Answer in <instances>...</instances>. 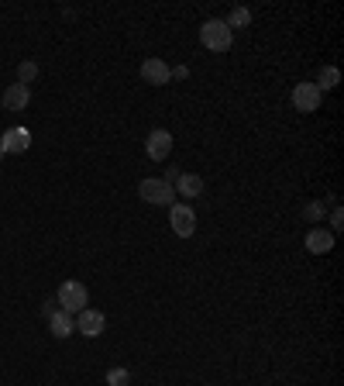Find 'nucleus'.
Instances as JSON below:
<instances>
[{
    "label": "nucleus",
    "mask_w": 344,
    "mask_h": 386,
    "mask_svg": "<svg viewBox=\"0 0 344 386\" xmlns=\"http://www.w3.org/2000/svg\"><path fill=\"white\" fill-rule=\"evenodd\" d=\"M200 42H203V49H210V52H227L231 42H234V31H231L221 17H210V21L200 24Z\"/></svg>",
    "instance_id": "obj_1"
},
{
    "label": "nucleus",
    "mask_w": 344,
    "mask_h": 386,
    "mask_svg": "<svg viewBox=\"0 0 344 386\" xmlns=\"http://www.w3.org/2000/svg\"><path fill=\"white\" fill-rule=\"evenodd\" d=\"M55 303H59V310H66V314H73V317H76L83 307H89V293H86L83 283H76V280H66V283H59Z\"/></svg>",
    "instance_id": "obj_2"
},
{
    "label": "nucleus",
    "mask_w": 344,
    "mask_h": 386,
    "mask_svg": "<svg viewBox=\"0 0 344 386\" xmlns=\"http://www.w3.org/2000/svg\"><path fill=\"white\" fill-rule=\"evenodd\" d=\"M138 193H141L145 203H159V207H172V203L179 200L175 190H172V183H166V180H141V183H138Z\"/></svg>",
    "instance_id": "obj_3"
},
{
    "label": "nucleus",
    "mask_w": 344,
    "mask_h": 386,
    "mask_svg": "<svg viewBox=\"0 0 344 386\" xmlns=\"http://www.w3.org/2000/svg\"><path fill=\"white\" fill-rule=\"evenodd\" d=\"M169 221H172V231H175L179 238H189V235L196 231V214H193V207H189L186 200H175V203H172Z\"/></svg>",
    "instance_id": "obj_4"
},
{
    "label": "nucleus",
    "mask_w": 344,
    "mask_h": 386,
    "mask_svg": "<svg viewBox=\"0 0 344 386\" xmlns=\"http://www.w3.org/2000/svg\"><path fill=\"white\" fill-rule=\"evenodd\" d=\"M73 321H76V331H80L83 338H100V335H103V328H107L103 310H93V307H83Z\"/></svg>",
    "instance_id": "obj_5"
},
{
    "label": "nucleus",
    "mask_w": 344,
    "mask_h": 386,
    "mask_svg": "<svg viewBox=\"0 0 344 386\" xmlns=\"http://www.w3.org/2000/svg\"><path fill=\"white\" fill-rule=\"evenodd\" d=\"M141 80H145V83H152V87H166V83H172L169 62H166V59H159V56L145 59V62H141Z\"/></svg>",
    "instance_id": "obj_6"
},
{
    "label": "nucleus",
    "mask_w": 344,
    "mask_h": 386,
    "mask_svg": "<svg viewBox=\"0 0 344 386\" xmlns=\"http://www.w3.org/2000/svg\"><path fill=\"white\" fill-rule=\"evenodd\" d=\"M320 90H317V83H296V90H293V107L296 110H303V114H313V110H320Z\"/></svg>",
    "instance_id": "obj_7"
},
{
    "label": "nucleus",
    "mask_w": 344,
    "mask_h": 386,
    "mask_svg": "<svg viewBox=\"0 0 344 386\" xmlns=\"http://www.w3.org/2000/svg\"><path fill=\"white\" fill-rule=\"evenodd\" d=\"M145 152H148V159H155V162H162L166 156L172 152V135L166 128H155V131H148V138H145Z\"/></svg>",
    "instance_id": "obj_8"
},
{
    "label": "nucleus",
    "mask_w": 344,
    "mask_h": 386,
    "mask_svg": "<svg viewBox=\"0 0 344 386\" xmlns=\"http://www.w3.org/2000/svg\"><path fill=\"white\" fill-rule=\"evenodd\" d=\"M28 145H31V131H28V128H7L3 138H0V152H3V156H17V152H24Z\"/></svg>",
    "instance_id": "obj_9"
},
{
    "label": "nucleus",
    "mask_w": 344,
    "mask_h": 386,
    "mask_svg": "<svg viewBox=\"0 0 344 386\" xmlns=\"http://www.w3.org/2000/svg\"><path fill=\"white\" fill-rule=\"evenodd\" d=\"M172 190H175V196H182V200H193V196L203 193V176H196V173H179V180L172 183Z\"/></svg>",
    "instance_id": "obj_10"
},
{
    "label": "nucleus",
    "mask_w": 344,
    "mask_h": 386,
    "mask_svg": "<svg viewBox=\"0 0 344 386\" xmlns=\"http://www.w3.org/2000/svg\"><path fill=\"white\" fill-rule=\"evenodd\" d=\"M49 331L55 335V338H69L73 331H76V321H73V314H66V310H52L49 314Z\"/></svg>",
    "instance_id": "obj_11"
},
{
    "label": "nucleus",
    "mask_w": 344,
    "mask_h": 386,
    "mask_svg": "<svg viewBox=\"0 0 344 386\" xmlns=\"http://www.w3.org/2000/svg\"><path fill=\"white\" fill-rule=\"evenodd\" d=\"M28 100H31V87L10 83V87L3 90V107H7V110H24V107H28Z\"/></svg>",
    "instance_id": "obj_12"
},
{
    "label": "nucleus",
    "mask_w": 344,
    "mask_h": 386,
    "mask_svg": "<svg viewBox=\"0 0 344 386\" xmlns=\"http://www.w3.org/2000/svg\"><path fill=\"white\" fill-rule=\"evenodd\" d=\"M307 249H310L313 255H327V252L334 249V235L324 231V228H313V231L307 235Z\"/></svg>",
    "instance_id": "obj_13"
},
{
    "label": "nucleus",
    "mask_w": 344,
    "mask_h": 386,
    "mask_svg": "<svg viewBox=\"0 0 344 386\" xmlns=\"http://www.w3.org/2000/svg\"><path fill=\"white\" fill-rule=\"evenodd\" d=\"M224 24H227L231 31H234V28H248V24H252V10H248V7H234Z\"/></svg>",
    "instance_id": "obj_14"
},
{
    "label": "nucleus",
    "mask_w": 344,
    "mask_h": 386,
    "mask_svg": "<svg viewBox=\"0 0 344 386\" xmlns=\"http://www.w3.org/2000/svg\"><path fill=\"white\" fill-rule=\"evenodd\" d=\"M338 80H341V69H338V66H324V69H320V83H317V90H320V94H324V90H334Z\"/></svg>",
    "instance_id": "obj_15"
},
{
    "label": "nucleus",
    "mask_w": 344,
    "mask_h": 386,
    "mask_svg": "<svg viewBox=\"0 0 344 386\" xmlns=\"http://www.w3.org/2000/svg\"><path fill=\"white\" fill-rule=\"evenodd\" d=\"M35 76H38V62L24 59V62L17 66V83H21V87H28V83H35Z\"/></svg>",
    "instance_id": "obj_16"
},
{
    "label": "nucleus",
    "mask_w": 344,
    "mask_h": 386,
    "mask_svg": "<svg viewBox=\"0 0 344 386\" xmlns=\"http://www.w3.org/2000/svg\"><path fill=\"white\" fill-rule=\"evenodd\" d=\"M107 386H131V373H128L124 366H114V369L107 373Z\"/></svg>",
    "instance_id": "obj_17"
},
{
    "label": "nucleus",
    "mask_w": 344,
    "mask_h": 386,
    "mask_svg": "<svg viewBox=\"0 0 344 386\" xmlns=\"http://www.w3.org/2000/svg\"><path fill=\"white\" fill-rule=\"evenodd\" d=\"M341 228H344V210L341 207H334V210H331V235H338Z\"/></svg>",
    "instance_id": "obj_18"
},
{
    "label": "nucleus",
    "mask_w": 344,
    "mask_h": 386,
    "mask_svg": "<svg viewBox=\"0 0 344 386\" xmlns=\"http://www.w3.org/2000/svg\"><path fill=\"white\" fill-rule=\"evenodd\" d=\"M307 217H310V221H320V217H324V203H307Z\"/></svg>",
    "instance_id": "obj_19"
},
{
    "label": "nucleus",
    "mask_w": 344,
    "mask_h": 386,
    "mask_svg": "<svg viewBox=\"0 0 344 386\" xmlns=\"http://www.w3.org/2000/svg\"><path fill=\"white\" fill-rule=\"evenodd\" d=\"M186 76H189V66H175L172 69V80H186Z\"/></svg>",
    "instance_id": "obj_20"
}]
</instances>
